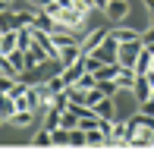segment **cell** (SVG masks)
<instances>
[{
    "label": "cell",
    "instance_id": "obj_1",
    "mask_svg": "<svg viewBox=\"0 0 154 154\" xmlns=\"http://www.w3.org/2000/svg\"><path fill=\"white\" fill-rule=\"evenodd\" d=\"M142 47H145L142 38L120 44V51H116V63H120V66H132V69H135V60H138V54H142Z\"/></svg>",
    "mask_w": 154,
    "mask_h": 154
},
{
    "label": "cell",
    "instance_id": "obj_2",
    "mask_svg": "<svg viewBox=\"0 0 154 154\" xmlns=\"http://www.w3.org/2000/svg\"><path fill=\"white\" fill-rule=\"evenodd\" d=\"M60 22H66L69 29H79L82 22H85V10H79V6H66V10H60Z\"/></svg>",
    "mask_w": 154,
    "mask_h": 154
},
{
    "label": "cell",
    "instance_id": "obj_3",
    "mask_svg": "<svg viewBox=\"0 0 154 154\" xmlns=\"http://www.w3.org/2000/svg\"><path fill=\"white\" fill-rule=\"evenodd\" d=\"M104 13H107L110 22H123V19L129 16V0H110Z\"/></svg>",
    "mask_w": 154,
    "mask_h": 154
},
{
    "label": "cell",
    "instance_id": "obj_4",
    "mask_svg": "<svg viewBox=\"0 0 154 154\" xmlns=\"http://www.w3.org/2000/svg\"><path fill=\"white\" fill-rule=\"evenodd\" d=\"M82 72H85V60L79 57L75 63H69V66H63V72H60V75H63V79H66V85H75Z\"/></svg>",
    "mask_w": 154,
    "mask_h": 154
},
{
    "label": "cell",
    "instance_id": "obj_5",
    "mask_svg": "<svg viewBox=\"0 0 154 154\" xmlns=\"http://www.w3.org/2000/svg\"><path fill=\"white\" fill-rule=\"evenodd\" d=\"M82 57V47H79V41H72V44H66V47H60V66H69V63H75Z\"/></svg>",
    "mask_w": 154,
    "mask_h": 154
},
{
    "label": "cell",
    "instance_id": "obj_6",
    "mask_svg": "<svg viewBox=\"0 0 154 154\" xmlns=\"http://www.w3.org/2000/svg\"><path fill=\"white\" fill-rule=\"evenodd\" d=\"M116 85H120V91H132V85H135V69H132V66H120Z\"/></svg>",
    "mask_w": 154,
    "mask_h": 154
},
{
    "label": "cell",
    "instance_id": "obj_7",
    "mask_svg": "<svg viewBox=\"0 0 154 154\" xmlns=\"http://www.w3.org/2000/svg\"><path fill=\"white\" fill-rule=\"evenodd\" d=\"M107 35H110L107 29H94V32H91V35H88V38H85V41H82V44H79V47H82V54H91L94 47L101 44L104 38H107Z\"/></svg>",
    "mask_w": 154,
    "mask_h": 154
},
{
    "label": "cell",
    "instance_id": "obj_8",
    "mask_svg": "<svg viewBox=\"0 0 154 154\" xmlns=\"http://www.w3.org/2000/svg\"><path fill=\"white\" fill-rule=\"evenodd\" d=\"M16 47H19V29H13V32H0V51L10 54V51H16Z\"/></svg>",
    "mask_w": 154,
    "mask_h": 154
},
{
    "label": "cell",
    "instance_id": "obj_9",
    "mask_svg": "<svg viewBox=\"0 0 154 154\" xmlns=\"http://www.w3.org/2000/svg\"><path fill=\"white\" fill-rule=\"evenodd\" d=\"M151 91H154V88H151L148 75H135V85H132V94H135V101H145Z\"/></svg>",
    "mask_w": 154,
    "mask_h": 154
},
{
    "label": "cell",
    "instance_id": "obj_10",
    "mask_svg": "<svg viewBox=\"0 0 154 154\" xmlns=\"http://www.w3.org/2000/svg\"><path fill=\"white\" fill-rule=\"evenodd\" d=\"M91 110H94L97 116H101V120H113V97H107V94H104V97L94 104Z\"/></svg>",
    "mask_w": 154,
    "mask_h": 154
},
{
    "label": "cell",
    "instance_id": "obj_11",
    "mask_svg": "<svg viewBox=\"0 0 154 154\" xmlns=\"http://www.w3.org/2000/svg\"><path fill=\"white\" fill-rule=\"evenodd\" d=\"M151 57H154V51L142 47V54H138V60H135V75H145L151 69Z\"/></svg>",
    "mask_w": 154,
    "mask_h": 154
},
{
    "label": "cell",
    "instance_id": "obj_12",
    "mask_svg": "<svg viewBox=\"0 0 154 154\" xmlns=\"http://www.w3.org/2000/svg\"><path fill=\"white\" fill-rule=\"evenodd\" d=\"M85 145H88V132L85 129H79V126L69 129V148H85Z\"/></svg>",
    "mask_w": 154,
    "mask_h": 154
},
{
    "label": "cell",
    "instance_id": "obj_13",
    "mask_svg": "<svg viewBox=\"0 0 154 154\" xmlns=\"http://www.w3.org/2000/svg\"><path fill=\"white\" fill-rule=\"evenodd\" d=\"M13 113H16V101H13L10 94H3V101H0V116L10 123V116H13Z\"/></svg>",
    "mask_w": 154,
    "mask_h": 154
},
{
    "label": "cell",
    "instance_id": "obj_14",
    "mask_svg": "<svg viewBox=\"0 0 154 154\" xmlns=\"http://www.w3.org/2000/svg\"><path fill=\"white\" fill-rule=\"evenodd\" d=\"M0 72H3V75H13V79H19V72H16V66H13L10 54H3V51H0Z\"/></svg>",
    "mask_w": 154,
    "mask_h": 154
},
{
    "label": "cell",
    "instance_id": "obj_15",
    "mask_svg": "<svg viewBox=\"0 0 154 154\" xmlns=\"http://www.w3.org/2000/svg\"><path fill=\"white\" fill-rule=\"evenodd\" d=\"M10 60H13V66H16V72L22 75V72H25V51H22V47L10 51Z\"/></svg>",
    "mask_w": 154,
    "mask_h": 154
},
{
    "label": "cell",
    "instance_id": "obj_16",
    "mask_svg": "<svg viewBox=\"0 0 154 154\" xmlns=\"http://www.w3.org/2000/svg\"><path fill=\"white\" fill-rule=\"evenodd\" d=\"M13 29H16V13L3 10L0 13V32H13Z\"/></svg>",
    "mask_w": 154,
    "mask_h": 154
},
{
    "label": "cell",
    "instance_id": "obj_17",
    "mask_svg": "<svg viewBox=\"0 0 154 154\" xmlns=\"http://www.w3.org/2000/svg\"><path fill=\"white\" fill-rule=\"evenodd\" d=\"M97 88H101L107 97H116V94H120V85H116V79H104V82H97Z\"/></svg>",
    "mask_w": 154,
    "mask_h": 154
},
{
    "label": "cell",
    "instance_id": "obj_18",
    "mask_svg": "<svg viewBox=\"0 0 154 154\" xmlns=\"http://www.w3.org/2000/svg\"><path fill=\"white\" fill-rule=\"evenodd\" d=\"M29 25H35V13H32V10L16 13V29H29Z\"/></svg>",
    "mask_w": 154,
    "mask_h": 154
},
{
    "label": "cell",
    "instance_id": "obj_19",
    "mask_svg": "<svg viewBox=\"0 0 154 154\" xmlns=\"http://www.w3.org/2000/svg\"><path fill=\"white\" fill-rule=\"evenodd\" d=\"M60 116H63V110H57V107L51 104V107H47V120H44V126H47V129H57V126H60Z\"/></svg>",
    "mask_w": 154,
    "mask_h": 154
},
{
    "label": "cell",
    "instance_id": "obj_20",
    "mask_svg": "<svg viewBox=\"0 0 154 154\" xmlns=\"http://www.w3.org/2000/svg\"><path fill=\"white\" fill-rule=\"evenodd\" d=\"M32 113H35V110H16V113L10 116V123L13 126H29L32 123Z\"/></svg>",
    "mask_w": 154,
    "mask_h": 154
},
{
    "label": "cell",
    "instance_id": "obj_21",
    "mask_svg": "<svg viewBox=\"0 0 154 154\" xmlns=\"http://www.w3.org/2000/svg\"><path fill=\"white\" fill-rule=\"evenodd\" d=\"M113 35L116 41H120V44H126V41H135V38H142V35L138 32H132V29H116V32H110Z\"/></svg>",
    "mask_w": 154,
    "mask_h": 154
},
{
    "label": "cell",
    "instance_id": "obj_22",
    "mask_svg": "<svg viewBox=\"0 0 154 154\" xmlns=\"http://www.w3.org/2000/svg\"><path fill=\"white\" fill-rule=\"evenodd\" d=\"M25 97H29V107H32V110L44 107V104H41V94H38V85H29V91H25Z\"/></svg>",
    "mask_w": 154,
    "mask_h": 154
},
{
    "label": "cell",
    "instance_id": "obj_23",
    "mask_svg": "<svg viewBox=\"0 0 154 154\" xmlns=\"http://www.w3.org/2000/svg\"><path fill=\"white\" fill-rule=\"evenodd\" d=\"M32 142H35V145H54V132H51V129H47V126H44V129H41L38 135L32 138Z\"/></svg>",
    "mask_w": 154,
    "mask_h": 154
},
{
    "label": "cell",
    "instance_id": "obj_24",
    "mask_svg": "<svg viewBox=\"0 0 154 154\" xmlns=\"http://www.w3.org/2000/svg\"><path fill=\"white\" fill-rule=\"evenodd\" d=\"M47 88H51V91H54V94H60V91H63V88H66V79H63V75L57 72V75H54V79H51V82H47Z\"/></svg>",
    "mask_w": 154,
    "mask_h": 154
},
{
    "label": "cell",
    "instance_id": "obj_25",
    "mask_svg": "<svg viewBox=\"0 0 154 154\" xmlns=\"http://www.w3.org/2000/svg\"><path fill=\"white\" fill-rule=\"evenodd\" d=\"M16 82H19V79H13V75H3V72H0V91H6V94H10V88L16 85Z\"/></svg>",
    "mask_w": 154,
    "mask_h": 154
},
{
    "label": "cell",
    "instance_id": "obj_26",
    "mask_svg": "<svg viewBox=\"0 0 154 154\" xmlns=\"http://www.w3.org/2000/svg\"><path fill=\"white\" fill-rule=\"evenodd\" d=\"M88 145H104V132L101 129H91V132H88Z\"/></svg>",
    "mask_w": 154,
    "mask_h": 154
},
{
    "label": "cell",
    "instance_id": "obj_27",
    "mask_svg": "<svg viewBox=\"0 0 154 154\" xmlns=\"http://www.w3.org/2000/svg\"><path fill=\"white\" fill-rule=\"evenodd\" d=\"M142 44L148 47V51H154V25H151V29H148V32L142 35Z\"/></svg>",
    "mask_w": 154,
    "mask_h": 154
},
{
    "label": "cell",
    "instance_id": "obj_28",
    "mask_svg": "<svg viewBox=\"0 0 154 154\" xmlns=\"http://www.w3.org/2000/svg\"><path fill=\"white\" fill-rule=\"evenodd\" d=\"M72 3L79 6V10H85V13H88V10H94V0H72Z\"/></svg>",
    "mask_w": 154,
    "mask_h": 154
},
{
    "label": "cell",
    "instance_id": "obj_29",
    "mask_svg": "<svg viewBox=\"0 0 154 154\" xmlns=\"http://www.w3.org/2000/svg\"><path fill=\"white\" fill-rule=\"evenodd\" d=\"M29 3L35 6V10H44V6H47V3H51V0H29Z\"/></svg>",
    "mask_w": 154,
    "mask_h": 154
},
{
    "label": "cell",
    "instance_id": "obj_30",
    "mask_svg": "<svg viewBox=\"0 0 154 154\" xmlns=\"http://www.w3.org/2000/svg\"><path fill=\"white\" fill-rule=\"evenodd\" d=\"M145 6H148V10H151V13H154V0H145Z\"/></svg>",
    "mask_w": 154,
    "mask_h": 154
},
{
    "label": "cell",
    "instance_id": "obj_31",
    "mask_svg": "<svg viewBox=\"0 0 154 154\" xmlns=\"http://www.w3.org/2000/svg\"><path fill=\"white\" fill-rule=\"evenodd\" d=\"M3 10H6V3H3V0H0V13H3Z\"/></svg>",
    "mask_w": 154,
    "mask_h": 154
},
{
    "label": "cell",
    "instance_id": "obj_32",
    "mask_svg": "<svg viewBox=\"0 0 154 154\" xmlns=\"http://www.w3.org/2000/svg\"><path fill=\"white\" fill-rule=\"evenodd\" d=\"M151 25H154V13H151Z\"/></svg>",
    "mask_w": 154,
    "mask_h": 154
},
{
    "label": "cell",
    "instance_id": "obj_33",
    "mask_svg": "<svg viewBox=\"0 0 154 154\" xmlns=\"http://www.w3.org/2000/svg\"><path fill=\"white\" fill-rule=\"evenodd\" d=\"M0 123H6V120H3V116H0Z\"/></svg>",
    "mask_w": 154,
    "mask_h": 154
},
{
    "label": "cell",
    "instance_id": "obj_34",
    "mask_svg": "<svg viewBox=\"0 0 154 154\" xmlns=\"http://www.w3.org/2000/svg\"><path fill=\"white\" fill-rule=\"evenodd\" d=\"M3 3H10V0H3Z\"/></svg>",
    "mask_w": 154,
    "mask_h": 154
}]
</instances>
